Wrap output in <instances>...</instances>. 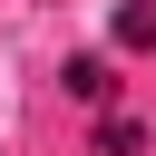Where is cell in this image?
Segmentation results:
<instances>
[{
    "label": "cell",
    "instance_id": "cell-1",
    "mask_svg": "<svg viewBox=\"0 0 156 156\" xmlns=\"http://www.w3.org/2000/svg\"><path fill=\"white\" fill-rule=\"evenodd\" d=\"M117 49H156V0H117Z\"/></svg>",
    "mask_w": 156,
    "mask_h": 156
},
{
    "label": "cell",
    "instance_id": "cell-2",
    "mask_svg": "<svg viewBox=\"0 0 156 156\" xmlns=\"http://www.w3.org/2000/svg\"><path fill=\"white\" fill-rule=\"evenodd\" d=\"M107 88H117V78H107V58H68V98H88V107H107Z\"/></svg>",
    "mask_w": 156,
    "mask_h": 156
},
{
    "label": "cell",
    "instance_id": "cell-3",
    "mask_svg": "<svg viewBox=\"0 0 156 156\" xmlns=\"http://www.w3.org/2000/svg\"><path fill=\"white\" fill-rule=\"evenodd\" d=\"M146 136H136V117H98V156H136Z\"/></svg>",
    "mask_w": 156,
    "mask_h": 156
}]
</instances>
